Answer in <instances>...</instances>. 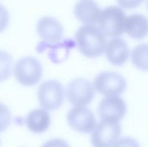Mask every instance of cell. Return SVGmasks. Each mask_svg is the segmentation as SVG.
<instances>
[{"instance_id": "1", "label": "cell", "mask_w": 148, "mask_h": 147, "mask_svg": "<svg viewBox=\"0 0 148 147\" xmlns=\"http://www.w3.org/2000/svg\"><path fill=\"white\" fill-rule=\"evenodd\" d=\"M75 37L81 51L88 57L101 54L106 49L107 41L101 29L93 24H85L77 30Z\"/></svg>"}, {"instance_id": "2", "label": "cell", "mask_w": 148, "mask_h": 147, "mask_svg": "<svg viewBox=\"0 0 148 147\" xmlns=\"http://www.w3.org/2000/svg\"><path fill=\"white\" fill-rule=\"evenodd\" d=\"M127 14L118 6H111L103 9L98 21L99 26L105 34L117 36L125 32Z\"/></svg>"}, {"instance_id": "3", "label": "cell", "mask_w": 148, "mask_h": 147, "mask_svg": "<svg viewBox=\"0 0 148 147\" xmlns=\"http://www.w3.org/2000/svg\"><path fill=\"white\" fill-rule=\"evenodd\" d=\"M38 94L41 106L52 111L58 109L62 105L65 91L61 83L56 79H50L41 84Z\"/></svg>"}, {"instance_id": "4", "label": "cell", "mask_w": 148, "mask_h": 147, "mask_svg": "<svg viewBox=\"0 0 148 147\" xmlns=\"http://www.w3.org/2000/svg\"><path fill=\"white\" fill-rule=\"evenodd\" d=\"M66 95L69 102L73 105H88L92 102L95 96L94 85L87 78H75L69 83Z\"/></svg>"}, {"instance_id": "5", "label": "cell", "mask_w": 148, "mask_h": 147, "mask_svg": "<svg viewBox=\"0 0 148 147\" xmlns=\"http://www.w3.org/2000/svg\"><path fill=\"white\" fill-rule=\"evenodd\" d=\"M121 133L119 122L101 120L94 129L91 142L94 147H112Z\"/></svg>"}, {"instance_id": "6", "label": "cell", "mask_w": 148, "mask_h": 147, "mask_svg": "<svg viewBox=\"0 0 148 147\" xmlns=\"http://www.w3.org/2000/svg\"><path fill=\"white\" fill-rule=\"evenodd\" d=\"M94 83L97 91L106 96L120 95L127 86V81L121 74L111 71L103 72L97 75Z\"/></svg>"}, {"instance_id": "7", "label": "cell", "mask_w": 148, "mask_h": 147, "mask_svg": "<svg viewBox=\"0 0 148 147\" xmlns=\"http://www.w3.org/2000/svg\"><path fill=\"white\" fill-rule=\"evenodd\" d=\"M42 68L39 60L27 56L19 60L16 64L14 73L18 81L26 85H33L40 79Z\"/></svg>"}, {"instance_id": "8", "label": "cell", "mask_w": 148, "mask_h": 147, "mask_svg": "<svg viewBox=\"0 0 148 147\" xmlns=\"http://www.w3.org/2000/svg\"><path fill=\"white\" fill-rule=\"evenodd\" d=\"M98 111L101 120L119 122L126 115L127 106L120 97L106 96L100 102Z\"/></svg>"}, {"instance_id": "9", "label": "cell", "mask_w": 148, "mask_h": 147, "mask_svg": "<svg viewBox=\"0 0 148 147\" xmlns=\"http://www.w3.org/2000/svg\"><path fill=\"white\" fill-rule=\"evenodd\" d=\"M67 121L73 129L80 133H90L96 124L94 113L84 106H77L70 110L68 114Z\"/></svg>"}, {"instance_id": "10", "label": "cell", "mask_w": 148, "mask_h": 147, "mask_svg": "<svg viewBox=\"0 0 148 147\" xmlns=\"http://www.w3.org/2000/svg\"><path fill=\"white\" fill-rule=\"evenodd\" d=\"M37 30L41 37L52 43L60 41L64 32L61 23L56 18L51 16L41 18L37 22Z\"/></svg>"}, {"instance_id": "11", "label": "cell", "mask_w": 148, "mask_h": 147, "mask_svg": "<svg viewBox=\"0 0 148 147\" xmlns=\"http://www.w3.org/2000/svg\"><path fill=\"white\" fill-rule=\"evenodd\" d=\"M101 10L97 3L92 0L78 1L75 7L76 16L87 24L98 22Z\"/></svg>"}, {"instance_id": "12", "label": "cell", "mask_w": 148, "mask_h": 147, "mask_svg": "<svg viewBox=\"0 0 148 147\" xmlns=\"http://www.w3.org/2000/svg\"><path fill=\"white\" fill-rule=\"evenodd\" d=\"M129 47L126 41L120 37L113 38L107 43L106 53L108 58L115 65H121L127 60Z\"/></svg>"}, {"instance_id": "13", "label": "cell", "mask_w": 148, "mask_h": 147, "mask_svg": "<svg viewBox=\"0 0 148 147\" xmlns=\"http://www.w3.org/2000/svg\"><path fill=\"white\" fill-rule=\"evenodd\" d=\"M125 30L134 38H143L148 33L147 18L140 14L130 15L127 17Z\"/></svg>"}, {"instance_id": "14", "label": "cell", "mask_w": 148, "mask_h": 147, "mask_svg": "<svg viewBox=\"0 0 148 147\" xmlns=\"http://www.w3.org/2000/svg\"><path fill=\"white\" fill-rule=\"evenodd\" d=\"M26 123L28 127L32 132L42 133L48 128L51 123V118L47 110L37 109L29 113L27 117Z\"/></svg>"}, {"instance_id": "15", "label": "cell", "mask_w": 148, "mask_h": 147, "mask_svg": "<svg viewBox=\"0 0 148 147\" xmlns=\"http://www.w3.org/2000/svg\"><path fill=\"white\" fill-rule=\"evenodd\" d=\"M131 58L137 67L148 70V44H141L134 47L131 52Z\"/></svg>"}, {"instance_id": "16", "label": "cell", "mask_w": 148, "mask_h": 147, "mask_svg": "<svg viewBox=\"0 0 148 147\" xmlns=\"http://www.w3.org/2000/svg\"><path fill=\"white\" fill-rule=\"evenodd\" d=\"M13 58L5 51L0 50V81L7 79L12 71Z\"/></svg>"}, {"instance_id": "17", "label": "cell", "mask_w": 148, "mask_h": 147, "mask_svg": "<svg viewBox=\"0 0 148 147\" xmlns=\"http://www.w3.org/2000/svg\"><path fill=\"white\" fill-rule=\"evenodd\" d=\"M11 116L8 108L0 103V133L5 131L11 122Z\"/></svg>"}, {"instance_id": "18", "label": "cell", "mask_w": 148, "mask_h": 147, "mask_svg": "<svg viewBox=\"0 0 148 147\" xmlns=\"http://www.w3.org/2000/svg\"><path fill=\"white\" fill-rule=\"evenodd\" d=\"M113 147H140L139 142L133 138L124 137L116 142Z\"/></svg>"}, {"instance_id": "19", "label": "cell", "mask_w": 148, "mask_h": 147, "mask_svg": "<svg viewBox=\"0 0 148 147\" xmlns=\"http://www.w3.org/2000/svg\"><path fill=\"white\" fill-rule=\"evenodd\" d=\"M8 21V13L5 7L0 4V32L6 28Z\"/></svg>"}, {"instance_id": "20", "label": "cell", "mask_w": 148, "mask_h": 147, "mask_svg": "<svg viewBox=\"0 0 148 147\" xmlns=\"http://www.w3.org/2000/svg\"><path fill=\"white\" fill-rule=\"evenodd\" d=\"M42 147H69L68 143L60 139H54L48 141Z\"/></svg>"}, {"instance_id": "21", "label": "cell", "mask_w": 148, "mask_h": 147, "mask_svg": "<svg viewBox=\"0 0 148 147\" xmlns=\"http://www.w3.org/2000/svg\"><path fill=\"white\" fill-rule=\"evenodd\" d=\"M119 3L121 5L128 8L135 7L141 2V1H120Z\"/></svg>"}, {"instance_id": "22", "label": "cell", "mask_w": 148, "mask_h": 147, "mask_svg": "<svg viewBox=\"0 0 148 147\" xmlns=\"http://www.w3.org/2000/svg\"><path fill=\"white\" fill-rule=\"evenodd\" d=\"M147 7L148 9V1L147 2Z\"/></svg>"}]
</instances>
